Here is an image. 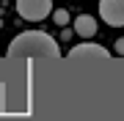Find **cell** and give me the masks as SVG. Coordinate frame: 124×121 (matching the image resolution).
Listing matches in <instances>:
<instances>
[{"label":"cell","mask_w":124,"mask_h":121,"mask_svg":"<svg viewBox=\"0 0 124 121\" xmlns=\"http://www.w3.org/2000/svg\"><path fill=\"white\" fill-rule=\"evenodd\" d=\"M61 50H58L55 39L44 30H25L17 33L14 41L6 50V58H58Z\"/></svg>","instance_id":"cell-1"},{"label":"cell","mask_w":124,"mask_h":121,"mask_svg":"<svg viewBox=\"0 0 124 121\" xmlns=\"http://www.w3.org/2000/svg\"><path fill=\"white\" fill-rule=\"evenodd\" d=\"M17 14L28 22H39L53 14V0H17Z\"/></svg>","instance_id":"cell-2"},{"label":"cell","mask_w":124,"mask_h":121,"mask_svg":"<svg viewBox=\"0 0 124 121\" xmlns=\"http://www.w3.org/2000/svg\"><path fill=\"white\" fill-rule=\"evenodd\" d=\"M99 17L110 28L124 25V0H99Z\"/></svg>","instance_id":"cell-3"},{"label":"cell","mask_w":124,"mask_h":121,"mask_svg":"<svg viewBox=\"0 0 124 121\" xmlns=\"http://www.w3.org/2000/svg\"><path fill=\"white\" fill-rule=\"evenodd\" d=\"M69 58L77 61V58H91V61H108L110 52H108L102 44H94V41H83V44H75L69 50Z\"/></svg>","instance_id":"cell-4"},{"label":"cell","mask_w":124,"mask_h":121,"mask_svg":"<svg viewBox=\"0 0 124 121\" xmlns=\"http://www.w3.org/2000/svg\"><path fill=\"white\" fill-rule=\"evenodd\" d=\"M75 33L83 36V39L97 36V19H94L91 14H80V17H75Z\"/></svg>","instance_id":"cell-5"},{"label":"cell","mask_w":124,"mask_h":121,"mask_svg":"<svg viewBox=\"0 0 124 121\" xmlns=\"http://www.w3.org/2000/svg\"><path fill=\"white\" fill-rule=\"evenodd\" d=\"M50 17H53V22H55V25H66L69 19H72L66 8H53V14H50Z\"/></svg>","instance_id":"cell-6"},{"label":"cell","mask_w":124,"mask_h":121,"mask_svg":"<svg viewBox=\"0 0 124 121\" xmlns=\"http://www.w3.org/2000/svg\"><path fill=\"white\" fill-rule=\"evenodd\" d=\"M116 55H124V39L116 41Z\"/></svg>","instance_id":"cell-7"}]
</instances>
